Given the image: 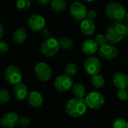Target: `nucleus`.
Masks as SVG:
<instances>
[{"label":"nucleus","instance_id":"423d86ee","mask_svg":"<svg viewBox=\"0 0 128 128\" xmlns=\"http://www.w3.org/2000/svg\"><path fill=\"white\" fill-rule=\"evenodd\" d=\"M4 78L8 84L16 86L22 82V74L18 68L10 65L4 70Z\"/></svg>","mask_w":128,"mask_h":128},{"label":"nucleus","instance_id":"b1692460","mask_svg":"<svg viewBox=\"0 0 128 128\" xmlns=\"http://www.w3.org/2000/svg\"><path fill=\"white\" fill-rule=\"evenodd\" d=\"M32 5L31 0H17L16 2V8L19 10L26 11L30 8Z\"/></svg>","mask_w":128,"mask_h":128},{"label":"nucleus","instance_id":"c85d7f7f","mask_svg":"<svg viewBox=\"0 0 128 128\" xmlns=\"http://www.w3.org/2000/svg\"><path fill=\"white\" fill-rule=\"evenodd\" d=\"M19 124L22 128H28L31 124V120L28 117H26V116H22V117L20 118Z\"/></svg>","mask_w":128,"mask_h":128},{"label":"nucleus","instance_id":"bb28decb","mask_svg":"<svg viewBox=\"0 0 128 128\" xmlns=\"http://www.w3.org/2000/svg\"><path fill=\"white\" fill-rule=\"evenodd\" d=\"M128 122L123 118H117L112 122V127L115 128H127Z\"/></svg>","mask_w":128,"mask_h":128},{"label":"nucleus","instance_id":"72a5a7b5","mask_svg":"<svg viewBox=\"0 0 128 128\" xmlns=\"http://www.w3.org/2000/svg\"><path fill=\"white\" fill-rule=\"evenodd\" d=\"M41 34L44 35V36H45V37H48L49 35H50V33H49V31L47 30V29H43L42 31H41Z\"/></svg>","mask_w":128,"mask_h":128},{"label":"nucleus","instance_id":"9b49d317","mask_svg":"<svg viewBox=\"0 0 128 128\" xmlns=\"http://www.w3.org/2000/svg\"><path fill=\"white\" fill-rule=\"evenodd\" d=\"M98 51H99L100 56L106 60H112L116 58L118 54V49L112 44H106L104 46H100Z\"/></svg>","mask_w":128,"mask_h":128},{"label":"nucleus","instance_id":"4468645a","mask_svg":"<svg viewBox=\"0 0 128 128\" xmlns=\"http://www.w3.org/2000/svg\"><path fill=\"white\" fill-rule=\"evenodd\" d=\"M28 104L33 108H38L42 106L44 99L42 94L38 91H32L28 93Z\"/></svg>","mask_w":128,"mask_h":128},{"label":"nucleus","instance_id":"e433bc0d","mask_svg":"<svg viewBox=\"0 0 128 128\" xmlns=\"http://www.w3.org/2000/svg\"><path fill=\"white\" fill-rule=\"evenodd\" d=\"M84 1L88 2H93V1H94V0H84Z\"/></svg>","mask_w":128,"mask_h":128},{"label":"nucleus","instance_id":"f03ea898","mask_svg":"<svg viewBox=\"0 0 128 128\" xmlns=\"http://www.w3.org/2000/svg\"><path fill=\"white\" fill-rule=\"evenodd\" d=\"M105 34L110 44H118L126 36L125 25L118 22H114L108 26Z\"/></svg>","mask_w":128,"mask_h":128},{"label":"nucleus","instance_id":"4c0bfd02","mask_svg":"<svg viewBox=\"0 0 128 128\" xmlns=\"http://www.w3.org/2000/svg\"><path fill=\"white\" fill-rule=\"evenodd\" d=\"M126 20H127V22H128V13L127 14V16H126Z\"/></svg>","mask_w":128,"mask_h":128},{"label":"nucleus","instance_id":"4be33fe9","mask_svg":"<svg viewBox=\"0 0 128 128\" xmlns=\"http://www.w3.org/2000/svg\"><path fill=\"white\" fill-rule=\"evenodd\" d=\"M91 82L94 88H101L104 87V86L105 84V80L101 75H100L98 74L92 76V77L91 79Z\"/></svg>","mask_w":128,"mask_h":128},{"label":"nucleus","instance_id":"c9c22d12","mask_svg":"<svg viewBox=\"0 0 128 128\" xmlns=\"http://www.w3.org/2000/svg\"><path fill=\"white\" fill-rule=\"evenodd\" d=\"M125 28H126V35L128 36V23L125 24Z\"/></svg>","mask_w":128,"mask_h":128},{"label":"nucleus","instance_id":"9d476101","mask_svg":"<svg viewBox=\"0 0 128 128\" xmlns=\"http://www.w3.org/2000/svg\"><path fill=\"white\" fill-rule=\"evenodd\" d=\"M55 88L61 92H65L69 91L73 86V80L71 76L64 74L58 76L54 82Z\"/></svg>","mask_w":128,"mask_h":128},{"label":"nucleus","instance_id":"5701e85b","mask_svg":"<svg viewBox=\"0 0 128 128\" xmlns=\"http://www.w3.org/2000/svg\"><path fill=\"white\" fill-rule=\"evenodd\" d=\"M58 41H59L60 47L63 50H70L74 46V42L72 39L68 37L62 38Z\"/></svg>","mask_w":128,"mask_h":128},{"label":"nucleus","instance_id":"6ab92c4d","mask_svg":"<svg viewBox=\"0 0 128 128\" xmlns=\"http://www.w3.org/2000/svg\"><path fill=\"white\" fill-rule=\"evenodd\" d=\"M27 38V32L24 28H19L13 33V40L17 44H21L26 41Z\"/></svg>","mask_w":128,"mask_h":128},{"label":"nucleus","instance_id":"0eeeda50","mask_svg":"<svg viewBox=\"0 0 128 128\" xmlns=\"http://www.w3.org/2000/svg\"><path fill=\"white\" fill-rule=\"evenodd\" d=\"M84 68L86 74L92 76L100 73L101 70V63L95 56H89L84 62Z\"/></svg>","mask_w":128,"mask_h":128},{"label":"nucleus","instance_id":"f3484780","mask_svg":"<svg viewBox=\"0 0 128 128\" xmlns=\"http://www.w3.org/2000/svg\"><path fill=\"white\" fill-rule=\"evenodd\" d=\"M95 28H96V26L94 22V20L86 18V19H84L83 20H82V22H81V24H80L81 32L86 36L93 34L95 31Z\"/></svg>","mask_w":128,"mask_h":128},{"label":"nucleus","instance_id":"f8f14e48","mask_svg":"<svg viewBox=\"0 0 128 128\" xmlns=\"http://www.w3.org/2000/svg\"><path fill=\"white\" fill-rule=\"evenodd\" d=\"M20 118L15 112H7L2 115L0 119V124L2 128H15L19 124Z\"/></svg>","mask_w":128,"mask_h":128},{"label":"nucleus","instance_id":"f704fd0d","mask_svg":"<svg viewBox=\"0 0 128 128\" xmlns=\"http://www.w3.org/2000/svg\"><path fill=\"white\" fill-rule=\"evenodd\" d=\"M3 34H4V26H3V25L1 23V24H0V38H1L3 37Z\"/></svg>","mask_w":128,"mask_h":128},{"label":"nucleus","instance_id":"ddd939ff","mask_svg":"<svg viewBox=\"0 0 128 128\" xmlns=\"http://www.w3.org/2000/svg\"><path fill=\"white\" fill-rule=\"evenodd\" d=\"M28 26L33 31L40 32L46 26V21L45 19L41 15L35 14H32L28 18Z\"/></svg>","mask_w":128,"mask_h":128},{"label":"nucleus","instance_id":"a211bd4d","mask_svg":"<svg viewBox=\"0 0 128 128\" xmlns=\"http://www.w3.org/2000/svg\"><path fill=\"white\" fill-rule=\"evenodd\" d=\"M14 96L18 100H23L28 97V92L26 86L21 82L16 85L14 88Z\"/></svg>","mask_w":128,"mask_h":128},{"label":"nucleus","instance_id":"20e7f679","mask_svg":"<svg viewBox=\"0 0 128 128\" xmlns=\"http://www.w3.org/2000/svg\"><path fill=\"white\" fill-rule=\"evenodd\" d=\"M59 48V41L56 38H50L46 39L42 43L40 46V52L45 57H52L58 52Z\"/></svg>","mask_w":128,"mask_h":128},{"label":"nucleus","instance_id":"1a4fd4ad","mask_svg":"<svg viewBox=\"0 0 128 128\" xmlns=\"http://www.w3.org/2000/svg\"><path fill=\"white\" fill-rule=\"evenodd\" d=\"M70 14L75 20L82 21L86 17L87 10L82 3L74 2L70 7Z\"/></svg>","mask_w":128,"mask_h":128},{"label":"nucleus","instance_id":"473e14b6","mask_svg":"<svg viewBox=\"0 0 128 128\" xmlns=\"http://www.w3.org/2000/svg\"><path fill=\"white\" fill-rule=\"evenodd\" d=\"M52 0H38V3L40 4H42V5H45V4H47L48 3L51 2Z\"/></svg>","mask_w":128,"mask_h":128},{"label":"nucleus","instance_id":"58836bf2","mask_svg":"<svg viewBox=\"0 0 128 128\" xmlns=\"http://www.w3.org/2000/svg\"><path fill=\"white\" fill-rule=\"evenodd\" d=\"M127 128H128V124H127Z\"/></svg>","mask_w":128,"mask_h":128},{"label":"nucleus","instance_id":"412c9836","mask_svg":"<svg viewBox=\"0 0 128 128\" xmlns=\"http://www.w3.org/2000/svg\"><path fill=\"white\" fill-rule=\"evenodd\" d=\"M72 92L76 98H84L86 93V87L82 83H76L73 86Z\"/></svg>","mask_w":128,"mask_h":128},{"label":"nucleus","instance_id":"39448f33","mask_svg":"<svg viewBox=\"0 0 128 128\" xmlns=\"http://www.w3.org/2000/svg\"><path fill=\"white\" fill-rule=\"evenodd\" d=\"M34 72L37 79L41 82L48 81L52 75V70L50 66L43 62H39L35 64Z\"/></svg>","mask_w":128,"mask_h":128},{"label":"nucleus","instance_id":"aec40b11","mask_svg":"<svg viewBox=\"0 0 128 128\" xmlns=\"http://www.w3.org/2000/svg\"><path fill=\"white\" fill-rule=\"evenodd\" d=\"M50 3L52 10L56 12H62L67 7L65 0H52Z\"/></svg>","mask_w":128,"mask_h":128},{"label":"nucleus","instance_id":"dca6fc26","mask_svg":"<svg viewBox=\"0 0 128 128\" xmlns=\"http://www.w3.org/2000/svg\"><path fill=\"white\" fill-rule=\"evenodd\" d=\"M98 46V45L97 44L95 40L88 39L82 42L81 45V50L84 54L87 56H92L97 52Z\"/></svg>","mask_w":128,"mask_h":128},{"label":"nucleus","instance_id":"2f4dec72","mask_svg":"<svg viewBox=\"0 0 128 128\" xmlns=\"http://www.w3.org/2000/svg\"><path fill=\"white\" fill-rule=\"evenodd\" d=\"M9 50V46L8 44L5 41L1 40L0 41V52H7Z\"/></svg>","mask_w":128,"mask_h":128},{"label":"nucleus","instance_id":"393cba45","mask_svg":"<svg viewBox=\"0 0 128 128\" xmlns=\"http://www.w3.org/2000/svg\"><path fill=\"white\" fill-rule=\"evenodd\" d=\"M77 67L74 63H68L64 68V74L70 76H74L77 74Z\"/></svg>","mask_w":128,"mask_h":128},{"label":"nucleus","instance_id":"6e6552de","mask_svg":"<svg viewBox=\"0 0 128 128\" xmlns=\"http://www.w3.org/2000/svg\"><path fill=\"white\" fill-rule=\"evenodd\" d=\"M86 100L88 104V106L90 107L91 109H94V110L101 108L105 104V98L104 95L96 92H90L87 95Z\"/></svg>","mask_w":128,"mask_h":128},{"label":"nucleus","instance_id":"7ed1b4c3","mask_svg":"<svg viewBox=\"0 0 128 128\" xmlns=\"http://www.w3.org/2000/svg\"><path fill=\"white\" fill-rule=\"evenodd\" d=\"M105 14L112 22H118L123 21L127 16L125 8L122 4L116 2H111L106 5Z\"/></svg>","mask_w":128,"mask_h":128},{"label":"nucleus","instance_id":"cd10ccee","mask_svg":"<svg viewBox=\"0 0 128 128\" xmlns=\"http://www.w3.org/2000/svg\"><path fill=\"white\" fill-rule=\"evenodd\" d=\"M97 43V44L98 45V46H104V44H106L107 43V38H106V34H99L96 36L95 38V40H94Z\"/></svg>","mask_w":128,"mask_h":128},{"label":"nucleus","instance_id":"2eb2a0df","mask_svg":"<svg viewBox=\"0 0 128 128\" xmlns=\"http://www.w3.org/2000/svg\"><path fill=\"white\" fill-rule=\"evenodd\" d=\"M112 82L114 86L118 88H127L128 87V76L122 72H117L113 75Z\"/></svg>","mask_w":128,"mask_h":128},{"label":"nucleus","instance_id":"7c9ffc66","mask_svg":"<svg viewBox=\"0 0 128 128\" xmlns=\"http://www.w3.org/2000/svg\"><path fill=\"white\" fill-rule=\"evenodd\" d=\"M98 16V14L94 10H87V15H86V18L92 20H94Z\"/></svg>","mask_w":128,"mask_h":128},{"label":"nucleus","instance_id":"a878e982","mask_svg":"<svg viewBox=\"0 0 128 128\" xmlns=\"http://www.w3.org/2000/svg\"><path fill=\"white\" fill-rule=\"evenodd\" d=\"M10 94L9 92L5 89H0V103L1 104H4L8 103L10 100Z\"/></svg>","mask_w":128,"mask_h":128},{"label":"nucleus","instance_id":"c756f323","mask_svg":"<svg viewBox=\"0 0 128 128\" xmlns=\"http://www.w3.org/2000/svg\"><path fill=\"white\" fill-rule=\"evenodd\" d=\"M118 98L121 100H126L128 98V92L127 88L119 89L118 92Z\"/></svg>","mask_w":128,"mask_h":128},{"label":"nucleus","instance_id":"f257e3e1","mask_svg":"<svg viewBox=\"0 0 128 128\" xmlns=\"http://www.w3.org/2000/svg\"><path fill=\"white\" fill-rule=\"evenodd\" d=\"M86 99L83 98H76L70 100L65 106V112L72 118H78L83 116L88 108Z\"/></svg>","mask_w":128,"mask_h":128}]
</instances>
